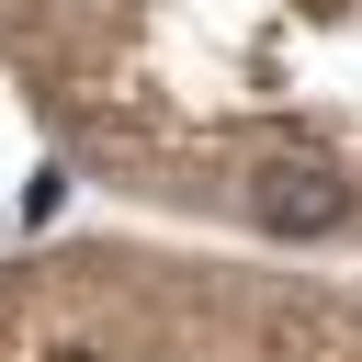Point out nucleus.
<instances>
[{"instance_id": "nucleus-1", "label": "nucleus", "mask_w": 362, "mask_h": 362, "mask_svg": "<svg viewBox=\"0 0 362 362\" xmlns=\"http://www.w3.org/2000/svg\"><path fill=\"white\" fill-rule=\"evenodd\" d=\"M249 215H260L272 238H328V226H351V181H339L328 158H272V170L249 181Z\"/></svg>"}]
</instances>
